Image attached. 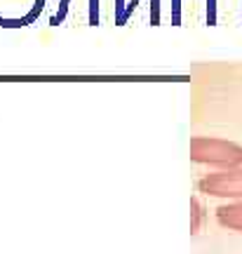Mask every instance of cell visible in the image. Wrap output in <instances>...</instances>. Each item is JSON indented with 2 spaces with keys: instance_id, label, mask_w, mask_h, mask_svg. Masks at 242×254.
<instances>
[{
  "instance_id": "1",
  "label": "cell",
  "mask_w": 242,
  "mask_h": 254,
  "mask_svg": "<svg viewBox=\"0 0 242 254\" xmlns=\"http://www.w3.org/2000/svg\"><path fill=\"white\" fill-rule=\"evenodd\" d=\"M190 160L197 165H209L216 170L242 167V146L219 136H193L190 139Z\"/></svg>"
},
{
  "instance_id": "2",
  "label": "cell",
  "mask_w": 242,
  "mask_h": 254,
  "mask_svg": "<svg viewBox=\"0 0 242 254\" xmlns=\"http://www.w3.org/2000/svg\"><path fill=\"white\" fill-rule=\"evenodd\" d=\"M197 190L212 195V198H226V200H242V167L235 170H216L197 179Z\"/></svg>"
},
{
  "instance_id": "3",
  "label": "cell",
  "mask_w": 242,
  "mask_h": 254,
  "mask_svg": "<svg viewBox=\"0 0 242 254\" xmlns=\"http://www.w3.org/2000/svg\"><path fill=\"white\" fill-rule=\"evenodd\" d=\"M216 221L228 231L242 233V200L238 202H226L216 207Z\"/></svg>"
},
{
  "instance_id": "4",
  "label": "cell",
  "mask_w": 242,
  "mask_h": 254,
  "mask_svg": "<svg viewBox=\"0 0 242 254\" xmlns=\"http://www.w3.org/2000/svg\"><path fill=\"white\" fill-rule=\"evenodd\" d=\"M205 207H202V202L197 198H190V233L197 236L200 231H202V224H205Z\"/></svg>"
}]
</instances>
